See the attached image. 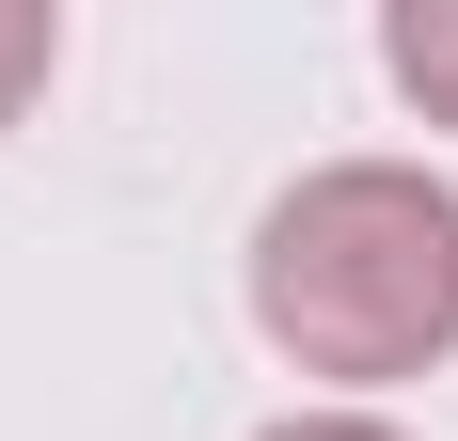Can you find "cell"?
Returning a JSON list of instances; mask_svg holds the SVG:
<instances>
[{
    "label": "cell",
    "instance_id": "cell-1",
    "mask_svg": "<svg viewBox=\"0 0 458 441\" xmlns=\"http://www.w3.org/2000/svg\"><path fill=\"white\" fill-rule=\"evenodd\" d=\"M237 300L269 331V362L332 379V410H364L379 379L458 362V189L427 158H317L253 205Z\"/></svg>",
    "mask_w": 458,
    "mask_h": 441
},
{
    "label": "cell",
    "instance_id": "cell-2",
    "mask_svg": "<svg viewBox=\"0 0 458 441\" xmlns=\"http://www.w3.org/2000/svg\"><path fill=\"white\" fill-rule=\"evenodd\" d=\"M379 79L427 127H458V0H379Z\"/></svg>",
    "mask_w": 458,
    "mask_h": 441
},
{
    "label": "cell",
    "instance_id": "cell-3",
    "mask_svg": "<svg viewBox=\"0 0 458 441\" xmlns=\"http://www.w3.org/2000/svg\"><path fill=\"white\" fill-rule=\"evenodd\" d=\"M47 79H64V16H47V0H0V127H16Z\"/></svg>",
    "mask_w": 458,
    "mask_h": 441
},
{
    "label": "cell",
    "instance_id": "cell-4",
    "mask_svg": "<svg viewBox=\"0 0 458 441\" xmlns=\"http://www.w3.org/2000/svg\"><path fill=\"white\" fill-rule=\"evenodd\" d=\"M253 441H411V426H395V410H332V395H317V410H284V426H253Z\"/></svg>",
    "mask_w": 458,
    "mask_h": 441
}]
</instances>
